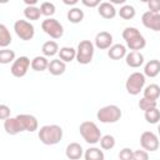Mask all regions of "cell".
<instances>
[{"mask_svg": "<svg viewBox=\"0 0 160 160\" xmlns=\"http://www.w3.org/2000/svg\"><path fill=\"white\" fill-rule=\"evenodd\" d=\"M62 129L61 126L56 125V124H51V125H44L40 128L38 136L39 140L44 144V145H56L60 142V140L62 139Z\"/></svg>", "mask_w": 160, "mask_h": 160, "instance_id": "obj_1", "label": "cell"}, {"mask_svg": "<svg viewBox=\"0 0 160 160\" xmlns=\"http://www.w3.org/2000/svg\"><path fill=\"white\" fill-rule=\"evenodd\" d=\"M122 39L126 42V46L131 51L142 50L146 46V40L142 34L134 26H128L122 30Z\"/></svg>", "mask_w": 160, "mask_h": 160, "instance_id": "obj_2", "label": "cell"}, {"mask_svg": "<svg viewBox=\"0 0 160 160\" xmlns=\"http://www.w3.org/2000/svg\"><path fill=\"white\" fill-rule=\"evenodd\" d=\"M79 131L80 135L82 136V139L85 140V142L90 144V145H95L98 142H100L101 139V131L98 128V125L94 121H82L79 126Z\"/></svg>", "mask_w": 160, "mask_h": 160, "instance_id": "obj_3", "label": "cell"}, {"mask_svg": "<svg viewBox=\"0 0 160 160\" xmlns=\"http://www.w3.org/2000/svg\"><path fill=\"white\" fill-rule=\"evenodd\" d=\"M122 116V111L118 105H106L98 110L96 119L102 124H114L118 122Z\"/></svg>", "mask_w": 160, "mask_h": 160, "instance_id": "obj_4", "label": "cell"}, {"mask_svg": "<svg viewBox=\"0 0 160 160\" xmlns=\"http://www.w3.org/2000/svg\"><path fill=\"white\" fill-rule=\"evenodd\" d=\"M95 45L90 40H81L76 48V61L81 65H88L92 61Z\"/></svg>", "mask_w": 160, "mask_h": 160, "instance_id": "obj_5", "label": "cell"}, {"mask_svg": "<svg viewBox=\"0 0 160 160\" xmlns=\"http://www.w3.org/2000/svg\"><path fill=\"white\" fill-rule=\"evenodd\" d=\"M145 81H146V76L144 75V72L135 71V72L130 74L126 79V82H125V89H126L128 94L134 95V96L139 95L140 91L144 90Z\"/></svg>", "mask_w": 160, "mask_h": 160, "instance_id": "obj_6", "label": "cell"}, {"mask_svg": "<svg viewBox=\"0 0 160 160\" xmlns=\"http://www.w3.org/2000/svg\"><path fill=\"white\" fill-rule=\"evenodd\" d=\"M41 29L46 35L52 39H60L64 35V26L60 24L59 20L54 18H46L45 20H42Z\"/></svg>", "mask_w": 160, "mask_h": 160, "instance_id": "obj_7", "label": "cell"}, {"mask_svg": "<svg viewBox=\"0 0 160 160\" xmlns=\"http://www.w3.org/2000/svg\"><path fill=\"white\" fill-rule=\"evenodd\" d=\"M14 31L18 35V38H20L24 41L31 40L34 38V35H35V28H34V25L30 21L24 20V19L16 20L14 22Z\"/></svg>", "mask_w": 160, "mask_h": 160, "instance_id": "obj_8", "label": "cell"}, {"mask_svg": "<svg viewBox=\"0 0 160 160\" xmlns=\"http://www.w3.org/2000/svg\"><path fill=\"white\" fill-rule=\"evenodd\" d=\"M140 145H141V148L145 151L154 152V151H156L159 149L160 141H159V138H158V135L155 132H152V131H144L140 135Z\"/></svg>", "mask_w": 160, "mask_h": 160, "instance_id": "obj_9", "label": "cell"}, {"mask_svg": "<svg viewBox=\"0 0 160 160\" xmlns=\"http://www.w3.org/2000/svg\"><path fill=\"white\" fill-rule=\"evenodd\" d=\"M30 66H31V61L28 56H19L12 62V65L10 68V72L15 78H22L26 75Z\"/></svg>", "mask_w": 160, "mask_h": 160, "instance_id": "obj_10", "label": "cell"}, {"mask_svg": "<svg viewBox=\"0 0 160 160\" xmlns=\"http://www.w3.org/2000/svg\"><path fill=\"white\" fill-rule=\"evenodd\" d=\"M141 22L142 25L152 31H160V14L151 12V11H145L141 16Z\"/></svg>", "mask_w": 160, "mask_h": 160, "instance_id": "obj_11", "label": "cell"}, {"mask_svg": "<svg viewBox=\"0 0 160 160\" xmlns=\"http://www.w3.org/2000/svg\"><path fill=\"white\" fill-rule=\"evenodd\" d=\"M21 128L24 131H29V132H34L38 130L39 128V122H38V119L34 116V115H30V114H19L16 115Z\"/></svg>", "mask_w": 160, "mask_h": 160, "instance_id": "obj_12", "label": "cell"}, {"mask_svg": "<svg viewBox=\"0 0 160 160\" xmlns=\"http://www.w3.org/2000/svg\"><path fill=\"white\" fill-rule=\"evenodd\" d=\"M94 45L100 50H109L112 46V35L109 31H100L96 34Z\"/></svg>", "mask_w": 160, "mask_h": 160, "instance_id": "obj_13", "label": "cell"}, {"mask_svg": "<svg viewBox=\"0 0 160 160\" xmlns=\"http://www.w3.org/2000/svg\"><path fill=\"white\" fill-rule=\"evenodd\" d=\"M98 14L104 18V19H114L118 14L116 8L110 2V1H102L99 6H98Z\"/></svg>", "mask_w": 160, "mask_h": 160, "instance_id": "obj_14", "label": "cell"}, {"mask_svg": "<svg viewBox=\"0 0 160 160\" xmlns=\"http://www.w3.org/2000/svg\"><path fill=\"white\" fill-rule=\"evenodd\" d=\"M84 149L79 142H70L65 149V155L69 160H79L84 156Z\"/></svg>", "mask_w": 160, "mask_h": 160, "instance_id": "obj_15", "label": "cell"}, {"mask_svg": "<svg viewBox=\"0 0 160 160\" xmlns=\"http://www.w3.org/2000/svg\"><path fill=\"white\" fill-rule=\"evenodd\" d=\"M125 62L129 68L138 69L144 64V55L140 51H130L125 56Z\"/></svg>", "mask_w": 160, "mask_h": 160, "instance_id": "obj_16", "label": "cell"}, {"mask_svg": "<svg viewBox=\"0 0 160 160\" xmlns=\"http://www.w3.org/2000/svg\"><path fill=\"white\" fill-rule=\"evenodd\" d=\"M128 54V49L122 44H112V46L108 50V56L111 60H121L125 59Z\"/></svg>", "mask_w": 160, "mask_h": 160, "instance_id": "obj_17", "label": "cell"}, {"mask_svg": "<svg viewBox=\"0 0 160 160\" xmlns=\"http://www.w3.org/2000/svg\"><path fill=\"white\" fill-rule=\"evenodd\" d=\"M4 129H5L6 134H9V135H18L19 132L24 131L16 116L4 120Z\"/></svg>", "mask_w": 160, "mask_h": 160, "instance_id": "obj_18", "label": "cell"}, {"mask_svg": "<svg viewBox=\"0 0 160 160\" xmlns=\"http://www.w3.org/2000/svg\"><path fill=\"white\" fill-rule=\"evenodd\" d=\"M160 74V60H149L144 66V75L148 78H155Z\"/></svg>", "mask_w": 160, "mask_h": 160, "instance_id": "obj_19", "label": "cell"}, {"mask_svg": "<svg viewBox=\"0 0 160 160\" xmlns=\"http://www.w3.org/2000/svg\"><path fill=\"white\" fill-rule=\"evenodd\" d=\"M48 70H49V72H50L51 75L59 76V75H62V74L65 72V70H66V64H65L62 60H60L59 58H58V59H52V60H50V62H49Z\"/></svg>", "mask_w": 160, "mask_h": 160, "instance_id": "obj_20", "label": "cell"}, {"mask_svg": "<svg viewBox=\"0 0 160 160\" xmlns=\"http://www.w3.org/2000/svg\"><path fill=\"white\" fill-rule=\"evenodd\" d=\"M59 45L56 41L54 40H48L42 44L41 46V51H42V55L46 56V58H52L55 56L56 54H59Z\"/></svg>", "mask_w": 160, "mask_h": 160, "instance_id": "obj_21", "label": "cell"}, {"mask_svg": "<svg viewBox=\"0 0 160 160\" xmlns=\"http://www.w3.org/2000/svg\"><path fill=\"white\" fill-rule=\"evenodd\" d=\"M59 59L62 60L65 64L66 62H71L72 60L76 59V49L71 48V46H62L59 50Z\"/></svg>", "mask_w": 160, "mask_h": 160, "instance_id": "obj_22", "label": "cell"}, {"mask_svg": "<svg viewBox=\"0 0 160 160\" xmlns=\"http://www.w3.org/2000/svg\"><path fill=\"white\" fill-rule=\"evenodd\" d=\"M142 94H144L142 98L156 101L159 99V96H160V86L158 84H150V85H148V86L144 88Z\"/></svg>", "mask_w": 160, "mask_h": 160, "instance_id": "obj_23", "label": "cell"}, {"mask_svg": "<svg viewBox=\"0 0 160 160\" xmlns=\"http://www.w3.org/2000/svg\"><path fill=\"white\" fill-rule=\"evenodd\" d=\"M49 60L46 56L44 55H39V56H35L32 60H31V69L34 71H44L49 68Z\"/></svg>", "mask_w": 160, "mask_h": 160, "instance_id": "obj_24", "label": "cell"}, {"mask_svg": "<svg viewBox=\"0 0 160 160\" xmlns=\"http://www.w3.org/2000/svg\"><path fill=\"white\" fill-rule=\"evenodd\" d=\"M84 159L85 160H104L105 159V155H104V151L100 148L91 146V148H89V149L85 150Z\"/></svg>", "mask_w": 160, "mask_h": 160, "instance_id": "obj_25", "label": "cell"}, {"mask_svg": "<svg viewBox=\"0 0 160 160\" xmlns=\"http://www.w3.org/2000/svg\"><path fill=\"white\" fill-rule=\"evenodd\" d=\"M66 18L72 24H79L84 20V11L80 9V8H70L68 10V14H66Z\"/></svg>", "mask_w": 160, "mask_h": 160, "instance_id": "obj_26", "label": "cell"}, {"mask_svg": "<svg viewBox=\"0 0 160 160\" xmlns=\"http://www.w3.org/2000/svg\"><path fill=\"white\" fill-rule=\"evenodd\" d=\"M118 14H119V16H120L121 19H124V20H131V19L136 15V10H135V8H134L132 5L125 4V5L120 6V9L118 10Z\"/></svg>", "mask_w": 160, "mask_h": 160, "instance_id": "obj_27", "label": "cell"}, {"mask_svg": "<svg viewBox=\"0 0 160 160\" xmlns=\"http://www.w3.org/2000/svg\"><path fill=\"white\" fill-rule=\"evenodd\" d=\"M11 41H12V38L9 29L6 28V25L0 24V46L2 49H6V46H9Z\"/></svg>", "mask_w": 160, "mask_h": 160, "instance_id": "obj_28", "label": "cell"}, {"mask_svg": "<svg viewBox=\"0 0 160 160\" xmlns=\"http://www.w3.org/2000/svg\"><path fill=\"white\" fill-rule=\"evenodd\" d=\"M41 15V10L38 6H25L24 9V16L26 20H39Z\"/></svg>", "mask_w": 160, "mask_h": 160, "instance_id": "obj_29", "label": "cell"}, {"mask_svg": "<svg viewBox=\"0 0 160 160\" xmlns=\"http://www.w3.org/2000/svg\"><path fill=\"white\" fill-rule=\"evenodd\" d=\"M16 60L15 58V51L10 49H1L0 50V64L6 65L10 62H14Z\"/></svg>", "mask_w": 160, "mask_h": 160, "instance_id": "obj_30", "label": "cell"}, {"mask_svg": "<svg viewBox=\"0 0 160 160\" xmlns=\"http://www.w3.org/2000/svg\"><path fill=\"white\" fill-rule=\"evenodd\" d=\"M115 144H116V140H115V138H114L112 135H110V134L102 135L101 139H100V148H101L102 150H111V149H114Z\"/></svg>", "mask_w": 160, "mask_h": 160, "instance_id": "obj_31", "label": "cell"}, {"mask_svg": "<svg viewBox=\"0 0 160 160\" xmlns=\"http://www.w3.org/2000/svg\"><path fill=\"white\" fill-rule=\"evenodd\" d=\"M144 118L149 124H158L160 121V110L158 108L151 109L144 114Z\"/></svg>", "mask_w": 160, "mask_h": 160, "instance_id": "obj_32", "label": "cell"}, {"mask_svg": "<svg viewBox=\"0 0 160 160\" xmlns=\"http://www.w3.org/2000/svg\"><path fill=\"white\" fill-rule=\"evenodd\" d=\"M40 10H41V14L46 18H52V15L55 14L56 11V8L54 5V2H50V1H44L41 2L40 5Z\"/></svg>", "mask_w": 160, "mask_h": 160, "instance_id": "obj_33", "label": "cell"}, {"mask_svg": "<svg viewBox=\"0 0 160 160\" xmlns=\"http://www.w3.org/2000/svg\"><path fill=\"white\" fill-rule=\"evenodd\" d=\"M138 105H139L140 110H142L144 112H146V111H149V110H151V109L158 108V101H155V100H149V99H145V98H141V99L139 100Z\"/></svg>", "mask_w": 160, "mask_h": 160, "instance_id": "obj_34", "label": "cell"}, {"mask_svg": "<svg viewBox=\"0 0 160 160\" xmlns=\"http://www.w3.org/2000/svg\"><path fill=\"white\" fill-rule=\"evenodd\" d=\"M134 151L130 148H124L119 152V160H132Z\"/></svg>", "mask_w": 160, "mask_h": 160, "instance_id": "obj_35", "label": "cell"}, {"mask_svg": "<svg viewBox=\"0 0 160 160\" xmlns=\"http://www.w3.org/2000/svg\"><path fill=\"white\" fill-rule=\"evenodd\" d=\"M148 8H149V11L160 14V0H149Z\"/></svg>", "mask_w": 160, "mask_h": 160, "instance_id": "obj_36", "label": "cell"}, {"mask_svg": "<svg viewBox=\"0 0 160 160\" xmlns=\"http://www.w3.org/2000/svg\"><path fill=\"white\" fill-rule=\"evenodd\" d=\"M132 160H149V154L148 151L142 150H135L132 155Z\"/></svg>", "mask_w": 160, "mask_h": 160, "instance_id": "obj_37", "label": "cell"}, {"mask_svg": "<svg viewBox=\"0 0 160 160\" xmlns=\"http://www.w3.org/2000/svg\"><path fill=\"white\" fill-rule=\"evenodd\" d=\"M10 118V108L5 104L0 105V119L1 120H6Z\"/></svg>", "mask_w": 160, "mask_h": 160, "instance_id": "obj_38", "label": "cell"}, {"mask_svg": "<svg viewBox=\"0 0 160 160\" xmlns=\"http://www.w3.org/2000/svg\"><path fill=\"white\" fill-rule=\"evenodd\" d=\"M81 4L88 6V8H96L98 9V6L101 2H100V0H81Z\"/></svg>", "mask_w": 160, "mask_h": 160, "instance_id": "obj_39", "label": "cell"}, {"mask_svg": "<svg viewBox=\"0 0 160 160\" xmlns=\"http://www.w3.org/2000/svg\"><path fill=\"white\" fill-rule=\"evenodd\" d=\"M24 2L26 6H36L38 0H24Z\"/></svg>", "mask_w": 160, "mask_h": 160, "instance_id": "obj_40", "label": "cell"}, {"mask_svg": "<svg viewBox=\"0 0 160 160\" xmlns=\"http://www.w3.org/2000/svg\"><path fill=\"white\" fill-rule=\"evenodd\" d=\"M78 2H79L78 0H64V4H65V5H69V6H74V8H75V5H76Z\"/></svg>", "mask_w": 160, "mask_h": 160, "instance_id": "obj_41", "label": "cell"}, {"mask_svg": "<svg viewBox=\"0 0 160 160\" xmlns=\"http://www.w3.org/2000/svg\"><path fill=\"white\" fill-rule=\"evenodd\" d=\"M158 134H159V136H160V124L158 125Z\"/></svg>", "mask_w": 160, "mask_h": 160, "instance_id": "obj_42", "label": "cell"}]
</instances>
